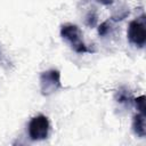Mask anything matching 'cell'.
Instances as JSON below:
<instances>
[{
	"mask_svg": "<svg viewBox=\"0 0 146 146\" xmlns=\"http://www.w3.org/2000/svg\"><path fill=\"white\" fill-rule=\"evenodd\" d=\"M60 36L64 41H66L70 47L78 54H84V52H92L91 49L87 47V44L83 41L82 32L75 24H64L60 27Z\"/></svg>",
	"mask_w": 146,
	"mask_h": 146,
	"instance_id": "cell-1",
	"label": "cell"
},
{
	"mask_svg": "<svg viewBox=\"0 0 146 146\" xmlns=\"http://www.w3.org/2000/svg\"><path fill=\"white\" fill-rule=\"evenodd\" d=\"M40 91L43 96L48 97L52 94H55L60 87V73L58 70L51 68L42 72L40 74Z\"/></svg>",
	"mask_w": 146,
	"mask_h": 146,
	"instance_id": "cell-2",
	"label": "cell"
},
{
	"mask_svg": "<svg viewBox=\"0 0 146 146\" xmlns=\"http://www.w3.org/2000/svg\"><path fill=\"white\" fill-rule=\"evenodd\" d=\"M128 40L130 43L138 48H144L146 43V27H145V15L143 14L139 18L133 19L129 23L127 31Z\"/></svg>",
	"mask_w": 146,
	"mask_h": 146,
	"instance_id": "cell-3",
	"label": "cell"
},
{
	"mask_svg": "<svg viewBox=\"0 0 146 146\" xmlns=\"http://www.w3.org/2000/svg\"><path fill=\"white\" fill-rule=\"evenodd\" d=\"M49 129H50L49 120L43 114L33 116L31 119V121L29 122V127H27L29 136L34 141L46 139L48 137Z\"/></svg>",
	"mask_w": 146,
	"mask_h": 146,
	"instance_id": "cell-4",
	"label": "cell"
},
{
	"mask_svg": "<svg viewBox=\"0 0 146 146\" xmlns=\"http://www.w3.org/2000/svg\"><path fill=\"white\" fill-rule=\"evenodd\" d=\"M114 99L116 103H119L120 105H123V106H132L133 105V96H132V92L127 88V87H121L119 88L116 91H115V95H114Z\"/></svg>",
	"mask_w": 146,
	"mask_h": 146,
	"instance_id": "cell-5",
	"label": "cell"
},
{
	"mask_svg": "<svg viewBox=\"0 0 146 146\" xmlns=\"http://www.w3.org/2000/svg\"><path fill=\"white\" fill-rule=\"evenodd\" d=\"M132 131L133 133L139 137L144 138L146 135V128H145V114L138 112L132 120Z\"/></svg>",
	"mask_w": 146,
	"mask_h": 146,
	"instance_id": "cell-6",
	"label": "cell"
},
{
	"mask_svg": "<svg viewBox=\"0 0 146 146\" xmlns=\"http://www.w3.org/2000/svg\"><path fill=\"white\" fill-rule=\"evenodd\" d=\"M133 105L136 106V108L138 110V112L146 114V106H145V96L141 95L137 98H133Z\"/></svg>",
	"mask_w": 146,
	"mask_h": 146,
	"instance_id": "cell-7",
	"label": "cell"
},
{
	"mask_svg": "<svg viewBox=\"0 0 146 146\" xmlns=\"http://www.w3.org/2000/svg\"><path fill=\"white\" fill-rule=\"evenodd\" d=\"M111 30H112V24H111V22H110V21H105V22H103V23L99 25V27H98V34H99L100 36H105V35H107V34L110 33Z\"/></svg>",
	"mask_w": 146,
	"mask_h": 146,
	"instance_id": "cell-8",
	"label": "cell"
},
{
	"mask_svg": "<svg viewBox=\"0 0 146 146\" xmlns=\"http://www.w3.org/2000/svg\"><path fill=\"white\" fill-rule=\"evenodd\" d=\"M97 23V14L95 11H90L88 15H87V18H86V24L90 27H94Z\"/></svg>",
	"mask_w": 146,
	"mask_h": 146,
	"instance_id": "cell-9",
	"label": "cell"
},
{
	"mask_svg": "<svg viewBox=\"0 0 146 146\" xmlns=\"http://www.w3.org/2000/svg\"><path fill=\"white\" fill-rule=\"evenodd\" d=\"M95 1L98 2V3H102L104 6H110V5H112L114 2V0H95Z\"/></svg>",
	"mask_w": 146,
	"mask_h": 146,
	"instance_id": "cell-10",
	"label": "cell"
}]
</instances>
